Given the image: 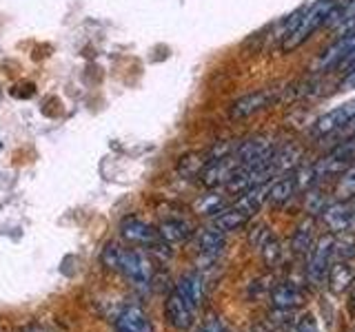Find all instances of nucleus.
Here are the masks:
<instances>
[{
    "label": "nucleus",
    "mask_w": 355,
    "mask_h": 332,
    "mask_svg": "<svg viewBox=\"0 0 355 332\" xmlns=\"http://www.w3.org/2000/svg\"><path fill=\"white\" fill-rule=\"evenodd\" d=\"M100 259L111 270H118L138 286H149L153 282V266L147 259V255L138 250L120 248L118 243H107Z\"/></svg>",
    "instance_id": "f257e3e1"
},
{
    "label": "nucleus",
    "mask_w": 355,
    "mask_h": 332,
    "mask_svg": "<svg viewBox=\"0 0 355 332\" xmlns=\"http://www.w3.org/2000/svg\"><path fill=\"white\" fill-rule=\"evenodd\" d=\"M342 3V0H315L313 5H311L309 9L302 11V16H300L295 29L288 33V36L282 40L280 49L284 53H291L295 51L297 47H302V44L313 36V33L329 22V16L333 14V9H336L338 5Z\"/></svg>",
    "instance_id": "f03ea898"
},
{
    "label": "nucleus",
    "mask_w": 355,
    "mask_h": 332,
    "mask_svg": "<svg viewBox=\"0 0 355 332\" xmlns=\"http://www.w3.org/2000/svg\"><path fill=\"white\" fill-rule=\"evenodd\" d=\"M353 164H355V136L344 138L338 147H333L315 164V175L318 180H322V177H338Z\"/></svg>",
    "instance_id": "7ed1b4c3"
},
{
    "label": "nucleus",
    "mask_w": 355,
    "mask_h": 332,
    "mask_svg": "<svg viewBox=\"0 0 355 332\" xmlns=\"http://www.w3.org/2000/svg\"><path fill=\"white\" fill-rule=\"evenodd\" d=\"M333 259H336V250H333V235H322L315 239L313 248L309 252V264H306V277L311 284H324L329 270L333 266Z\"/></svg>",
    "instance_id": "20e7f679"
},
{
    "label": "nucleus",
    "mask_w": 355,
    "mask_h": 332,
    "mask_svg": "<svg viewBox=\"0 0 355 332\" xmlns=\"http://www.w3.org/2000/svg\"><path fill=\"white\" fill-rule=\"evenodd\" d=\"M242 164L236 158V151L231 155H225V158H216V160H209L207 166L200 173V182L207 188H220V186H229L236 175L240 173Z\"/></svg>",
    "instance_id": "39448f33"
},
{
    "label": "nucleus",
    "mask_w": 355,
    "mask_h": 332,
    "mask_svg": "<svg viewBox=\"0 0 355 332\" xmlns=\"http://www.w3.org/2000/svg\"><path fill=\"white\" fill-rule=\"evenodd\" d=\"M120 235L125 237L129 243H136V246H144V248L155 250V252H160V248H166V241L160 237L158 228H153L151 224H147V221H142L138 217L122 219Z\"/></svg>",
    "instance_id": "423d86ee"
},
{
    "label": "nucleus",
    "mask_w": 355,
    "mask_h": 332,
    "mask_svg": "<svg viewBox=\"0 0 355 332\" xmlns=\"http://www.w3.org/2000/svg\"><path fill=\"white\" fill-rule=\"evenodd\" d=\"M198 306L191 302V299H187L178 288L169 293L164 302V315H166V321L175 328V330H189L193 328L196 324V317H198Z\"/></svg>",
    "instance_id": "0eeeda50"
},
{
    "label": "nucleus",
    "mask_w": 355,
    "mask_h": 332,
    "mask_svg": "<svg viewBox=\"0 0 355 332\" xmlns=\"http://www.w3.org/2000/svg\"><path fill=\"white\" fill-rule=\"evenodd\" d=\"M273 142L269 136H253L247 142L238 144L236 149V158L242 164V169H253V166H260L273 155Z\"/></svg>",
    "instance_id": "6e6552de"
},
{
    "label": "nucleus",
    "mask_w": 355,
    "mask_h": 332,
    "mask_svg": "<svg viewBox=\"0 0 355 332\" xmlns=\"http://www.w3.org/2000/svg\"><path fill=\"white\" fill-rule=\"evenodd\" d=\"M275 102H277V89H258V91L238 98L231 104V118L236 120L249 118L253 113H260V111L269 109Z\"/></svg>",
    "instance_id": "1a4fd4ad"
},
{
    "label": "nucleus",
    "mask_w": 355,
    "mask_h": 332,
    "mask_svg": "<svg viewBox=\"0 0 355 332\" xmlns=\"http://www.w3.org/2000/svg\"><path fill=\"white\" fill-rule=\"evenodd\" d=\"M322 224L331 235H340L355 228V206L351 202H333L322 210Z\"/></svg>",
    "instance_id": "9d476101"
},
{
    "label": "nucleus",
    "mask_w": 355,
    "mask_h": 332,
    "mask_svg": "<svg viewBox=\"0 0 355 332\" xmlns=\"http://www.w3.org/2000/svg\"><path fill=\"white\" fill-rule=\"evenodd\" d=\"M353 118H355V100H349V102H344L336 109L327 111L324 116H320L315 120L313 131H315V136L327 138V136H333V133H338Z\"/></svg>",
    "instance_id": "9b49d317"
},
{
    "label": "nucleus",
    "mask_w": 355,
    "mask_h": 332,
    "mask_svg": "<svg viewBox=\"0 0 355 332\" xmlns=\"http://www.w3.org/2000/svg\"><path fill=\"white\" fill-rule=\"evenodd\" d=\"M300 160H302V147H297V144H284V147H277L266 162H269L273 175H280V173L295 171Z\"/></svg>",
    "instance_id": "f8f14e48"
},
{
    "label": "nucleus",
    "mask_w": 355,
    "mask_h": 332,
    "mask_svg": "<svg viewBox=\"0 0 355 332\" xmlns=\"http://www.w3.org/2000/svg\"><path fill=\"white\" fill-rule=\"evenodd\" d=\"M304 293L302 288L295 284H280L271 290V304L277 310H284V313H291V310L304 306Z\"/></svg>",
    "instance_id": "ddd939ff"
},
{
    "label": "nucleus",
    "mask_w": 355,
    "mask_h": 332,
    "mask_svg": "<svg viewBox=\"0 0 355 332\" xmlns=\"http://www.w3.org/2000/svg\"><path fill=\"white\" fill-rule=\"evenodd\" d=\"M116 332H153V326L138 306H127L116 317Z\"/></svg>",
    "instance_id": "4468645a"
},
{
    "label": "nucleus",
    "mask_w": 355,
    "mask_h": 332,
    "mask_svg": "<svg viewBox=\"0 0 355 332\" xmlns=\"http://www.w3.org/2000/svg\"><path fill=\"white\" fill-rule=\"evenodd\" d=\"M353 47H355V31L338 33L336 42H333L331 47H329L324 53H322V58H320L318 66H320V69H331V66H336Z\"/></svg>",
    "instance_id": "2eb2a0df"
},
{
    "label": "nucleus",
    "mask_w": 355,
    "mask_h": 332,
    "mask_svg": "<svg viewBox=\"0 0 355 332\" xmlns=\"http://www.w3.org/2000/svg\"><path fill=\"white\" fill-rule=\"evenodd\" d=\"M251 219H253L251 215H247L242 208H238L236 204H233V206H229V208L222 210V213H218V215L211 217V226H214L216 230H220V232H225V235H227V232H233V230L244 228Z\"/></svg>",
    "instance_id": "dca6fc26"
},
{
    "label": "nucleus",
    "mask_w": 355,
    "mask_h": 332,
    "mask_svg": "<svg viewBox=\"0 0 355 332\" xmlns=\"http://www.w3.org/2000/svg\"><path fill=\"white\" fill-rule=\"evenodd\" d=\"M269 193H271V182H266V184H258V186H253V188H247L240 199L236 202L238 208H242L244 213L255 217L260 213V208L269 202Z\"/></svg>",
    "instance_id": "f3484780"
},
{
    "label": "nucleus",
    "mask_w": 355,
    "mask_h": 332,
    "mask_svg": "<svg viewBox=\"0 0 355 332\" xmlns=\"http://www.w3.org/2000/svg\"><path fill=\"white\" fill-rule=\"evenodd\" d=\"M158 232L166 243H180L193 237V226L182 217H169L160 221Z\"/></svg>",
    "instance_id": "a211bd4d"
},
{
    "label": "nucleus",
    "mask_w": 355,
    "mask_h": 332,
    "mask_svg": "<svg viewBox=\"0 0 355 332\" xmlns=\"http://www.w3.org/2000/svg\"><path fill=\"white\" fill-rule=\"evenodd\" d=\"M327 284L329 288L336 295H342V293H347L349 288L355 284V270H353V266L349 261H333L331 266V270H329V277H327Z\"/></svg>",
    "instance_id": "6ab92c4d"
},
{
    "label": "nucleus",
    "mask_w": 355,
    "mask_h": 332,
    "mask_svg": "<svg viewBox=\"0 0 355 332\" xmlns=\"http://www.w3.org/2000/svg\"><path fill=\"white\" fill-rule=\"evenodd\" d=\"M175 288L180 290L187 299H191V302L200 308L205 302V295H207V286H205V277L200 273H187L180 277V282L175 284Z\"/></svg>",
    "instance_id": "aec40b11"
},
{
    "label": "nucleus",
    "mask_w": 355,
    "mask_h": 332,
    "mask_svg": "<svg viewBox=\"0 0 355 332\" xmlns=\"http://www.w3.org/2000/svg\"><path fill=\"white\" fill-rule=\"evenodd\" d=\"M196 246H198L200 255H205V257L214 259V257H218V255L222 252V248H225V232L216 230L214 226L200 230L198 235H196Z\"/></svg>",
    "instance_id": "412c9836"
},
{
    "label": "nucleus",
    "mask_w": 355,
    "mask_h": 332,
    "mask_svg": "<svg viewBox=\"0 0 355 332\" xmlns=\"http://www.w3.org/2000/svg\"><path fill=\"white\" fill-rule=\"evenodd\" d=\"M313 243H315V219L306 217L293 232L291 248L295 255H309L311 248H313Z\"/></svg>",
    "instance_id": "4be33fe9"
},
{
    "label": "nucleus",
    "mask_w": 355,
    "mask_h": 332,
    "mask_svg": "<svg viewBox=\"0 0 355 332\" xmlns=\"http://www.w3.org/2000/svg\"><path fill=\"white\" fill-rule=\"evenodd\" d=\"M297 191H300V186H297L295 175H293V171H291V175H288V177H282V180L271 182L269 202L275 204V206H282V204H286L288 199H291Z\"/></svg>",
    "instance_id": "5701e85b"
},
{
    "label": "nucleus",
    "mask_w": 355,
    "mask_h": 332,
    "mask_svg": "<svg viewBox=\"0 0 355 332\" xmlns=\"http://www.w3.org/2000/svg\"><path fill=\"white\" fill-rule=\"evenodd\" d=\"M333 250H336V259H342V261L353 259L355 257V230L333 235Z\"/></svg>",
    "instance_id": "b1692460"
},
{
    "label": "nucleus",
    "mask_w": 355,
    "mask_h": 332,
    "mask_svg": "<svg viewBox=\"0 0 355 332\" xmlns=\"http://www.w3.org/2000/svg\"><path fill=\"white\" fill-rule=\"evenodd\" d=\"M225 208H229L227 206V202H225V197H222V193L220 191H214V193H207V195H202L196 202V210L200 215H218V213H222Z\"/></svg>",
    "instance_id": "393cba45"
},
{
    "label": "nucleus",
    "mask_w": 355,
    "mask_h": 332,
    "mask_svg": "<svg viewBox=\"0 0 355 332\" xmlns=\"http://www.w3.org/2000/svg\"><path fill=\"white\" fill-rule=\"evenodd\" d=\"M338 186H336V197L338 202H349L355 197V164L349 166L342 175H338Z\"/></svg>",
    "instance_id": "a878e982"
},
{
    "label": "nucleus",
    "mask_w": 355,
    "mask_h": 332,
    "mask_svg": "<svg viewBox=\"0 0 355 332\" xmlns=\"http://www.w3.org/2000/svg\"><path fill=\"white\" fill-rule=\"evenodd\" d=\"M351 18H355V0H342V3L333 9V14L329 16L327 27H340Z\"/></svg>",
    "instance_id": "bb28decb"
},
{
    "label": "nucleus",
    "mask_w": 355,
    "mask_h": 332,
    "mask_svg": "<svg viewBox=\"0 0 355 332\" xmlns=\"http://www.w3.org/2000/svg\"><path fill=\"white\" fill-rule=\"evenodd\" d=\"M196 332H231L229 326L225 324V319L218 317V315H209L202 324L198 326Z\"/></svg>",
    "instance_id": "cd10ccee"
},
{
    "label": "nucleus",
    "mask_w": 355,
    "mask_h": 332,
    "mask_svg": "<svg viewBox=\"0 0 355 332\" xmlns=\"http://www.w3.org/2000/svg\"><path fill=\"white\" fill-rule=\"evenodd\" d=\"M295 332H322L313 315H302L295 321Z\"/></svg>",
    "instance_id": "c85d7f7f"
},
{
    "label": "nucleus",
    "mask_w": 355,
    "mask_h": 332,
    "mask_svg": "<svg viewBox=\"0 0 355 332\" xmlns=\"http://www.w3.org/2000/svg\"><path fill=\"white\" fill-rule=\"evenodd\" d=\"M336 69H340L342 73H349V71H355V47L344 55V58L336 64Z\"/></svg>",
    "instance_id": "c756f323"
},
{
    "label": "nucleus",
    "mask_w": 355,
    "mask_h": 332,
    "mask_svg": "<svg viewBox=\"0 0 355 332\" xmlns=\"http://www.w3.org/2000/svg\"><path fill=\"white\" fill-rule=\"evenodd\" d=\"M340 89H342V91H353V89H355V71H349V73L342 75Z\"/></svg>",
    "instance_id": "7c9ffc66"
},
{
    "label": "nucleus",
    "mask_w": 355,
    "mask_h": 332,
    "mask_svg": "<svg viewBox=\"0 0 355 332\" xmlns=\"http://www.w3.org/2000/svg\"><path fill=\"white\" fill-rule=\"evenodd\" d=\"M247 332H262L260 328H251V330H247Z\"/></svg>",
    "instance_id": "2f4dec72"
},
{
    "label": "nucleus",
    "mask_w": 355,
    "mask_h": 332,
    "mask_svg": "<svg viewBox=\"0 0 355 332\" xmlns=\"http://www.w3.org/2000/svg\"><path fill=\"white\" fill-rule=\"evenodd\" d=\"M351 332H355V330H351Z\"/></svg>",
    "instance_id": "473e14b6"
}]
</instances>
